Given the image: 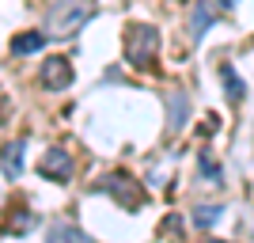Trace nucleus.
<instances>
[{"label": "nucleus", "instance_id": "1", "mask_svg": "<svg viewBox=\"0 0 254 243\" xmlns=\"http://www.w3.org/2000/svg\"><path fill=\"white\" fill-rule=\"evenodd\" d=\"M91 0H57L50 11H46V34L53 38H68L91 19Z\"/></svg>", "mask_w": 254, "mask_h": 243}, {"label": "nucleus", "instance_id": "2", "mask_svg": "<svg viewBox=\"0 0 254 243\" xmlns=\"http://www.w3.org/2000/svg\"><path fill=\"white\" fill-rule=\"evenodd\" d=\"M159 50V31L148 23H133L126 31V57L129 65H152Z\"/></svg>", "mask_w": 254, "mask_h": 243}, {"label": "nucleus", "instance_id": "3", "mask_svg": "<svg viewBox=\"0 0 254 243\" xmlns=\"http://www.w3.org/2000/svg\"><path fill=\"white\" fill-rule=\"evenodd\" d=\"M103 190H106V194H114V198L122 201L126 209H137V205H144V194H140V186L129 179L126 171H110V175L103 179Z\"/></svg>", "mask_w": 254, "mask_h": 243}, {"label": "nucleus", "instance_id": "4", "mask_svg": "<svg viewBox=\"0 0 254 243\" xmlns=\"http://www.w3.org/2000/svg\"><path fill=\"white\" fill-rule=\"evenodd\" d=\"M42 84H46V91H64V87L72 84V65L64 61V57H46Z\"/></svg>", "mask_w": 254, "mask_h": 243}, {"label": "nucleus", "instance_id": "5", "mask_svg": "<svg viewBox=\"0 0 254 243\" xmlns=\"http://www.w3.org/2000/svg\"><path fill=\"white\" fill-rule=\"evenodd\" d=\"M38 171H42L46 179L64 182L68 175H72V156H68L64 148H50V152H42V163H38Z\"/></svg>", "mask_w": 254, "mask_h": 243}, {"label": "nucleus", "instance_id": "6", "mask_svg": "<svg viewBox=\"0 0 254 243\" xmlns=\"http://www.w3.org/2000/svg\"><path fill=\"white\" fill-rule=\"evenodd\" d=\"M0 171H4L8 182H15L23 175V141H8L0 148Z\"/></svg>", "mask_w": 254, "mask_h": 243}, {"label": "nucleus", "instance_id": "7", "mask_svg": "<svg viewBox=\"0 0 254 243\" xmlns=\"http://www.w3.org/2000/svg\"><path fill=\"white\" fill-rule=\"evenodd\" d=\"M209 27H212V8H209V0H197L193 11H190V34H193V38H201Z\"/></svg>", "mask_w": 254, "mask_h": 243}, {"label": "nucleus", "instance_id": "8", "mask_svg": "<svg viewBox=\"0 0 254 243\" xmlns=\"http://www.w3.org/2000/svg\"><path fill=\"white\" fill-rule=\"evenodd\" d=\"M46 46V31H23L11 38V53H38Z\"/></svg>", "mask_w": 254, "mask_h": 243}, {"label": "nucleus", "instance_id": "9", "mask_svg": "<svg viewBox=\"0 0 254 243\" xmlns=\"http://www.w3.org/2000/svg\"><path fill=\"white\" fill-rule=\"evenodd\" d=\"M46 243H91L84 232H76V228H68V224H53L50 236H46Z\"/></svg>", "mask_w": 254, "mask_h": 243}, {"label": "nucleus", "instance_id": "10", "mask_svg": "<svg viewBox=\"0 0 254 243\" xmlns=\"http://www.w3.org/2000/svg\"><path fill=\"white\" fill-rule=\"evenodd\" d=\"M167 103H171V129H182V122H186V95L182 91H171L167 95Z\"/></svg>", "mask_w": 254, "mask_h": 243}, {"label": "nucleus", "instance_id": "11", "mask_svg": "<svg viewBox=\"0 0 254 243\" xmlns=\"http://www.w3.org/2000/svg\"><path fill=\"white\" fill-rule=\"evenodd\" d=\"M220 205H197V209H193V224H197V228H212V224L220 221Z\"/></svg>", "mask_w": 254, "mask_h": 243}, {"label": "nucleus", "instance_id": "12", "mask_svg": "<svg viewBox=\"0 0 254 243\" xmlns=\"http://www.w3.org/2000/svg\"><path fill=\"white\" fill-rule=\"evenodd\" d=\"M220 76H224V87H228V95H232V103H239V99H243V84H239V76H235V69H232V65H224V69H220Z\"/></svg>", "mask_w": 254, "mask_h": 243}, {"label": "nucleus", "instance_id": "13", "mask_svg": "<svg viewBox=\"0 0 254 243\" xmlns=\"http://www.w3.org/2000/svg\"><path fill=\"white\" fill-rule=\"evenodd\" d=\"M31 224H34V217H31V213H23V217H11V221L4 224V232H27Z\"/></svg>", "mask_w": 254, "mask_h": 243}, {"label": "nucleus", "instance_id": "14", "mask_svg": "<svg viewBox=\"0 0 254 243\" xmlns=\"http://www.w3.org/2000/svg\"><path fill=\"white\" fill-rule=\"evenodd\" d=\"M197 163H201V171H205V179H209V182H220V167H216L209 156H197Z\"/></svg>", "mask_w": 254, "mask_h": 243}, {"label": "nucleus", "instance_id": "15", "mask_svg": "<svg viewBox=\"0 0 254 243\" xmlns=\"http://www.w3.org/2000/svg\"><path fill=\"white\" fill-rule=\"evenodd\" d=\"M220 4H224V8H235V4H239V0H220Z\"/></svg>", "mask_w": 254, "mask_h": 243}, {"label": "nucleus", "instance_id": "16", "mask_svg": "<svg viewBox=\"0 0 254 243\" xmlns=\"http://www.w3.org/2000/svg\"><path fill=\"white\" fill-rule=\"evenodd\" d=\"M209 243H224V240H209Z\"/></svg>", "mask_w": 254, "mask_h": 243}]
</instances>
